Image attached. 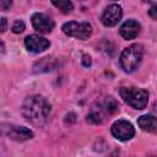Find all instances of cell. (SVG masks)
<instances>
[{
	"label": "cell",
	"instance_id": "cell-14",
	"mask_svg": "<svg viewBox=\"0 0 157 157\" xmlns=\"http://www.w3.org/2000/svg\"><path fill=\"white\" fill-rule=\"evenodd\" d=\"M104 108H105V110H107L108 114H114L118 110V103L112 97H109L105 101V103H104Z\"/></svg>",
	"mask_w": 157,
	"mask_h": 157
},
{
	"label": "cell",
	"instance_id": "cell-5",
	"mask_svg": "<svg viewBox=\"0 0 157 157\" xmlns=\"http://www.w3.org/2000/svg\"><path fill=\"white\" fill-rule=\"evenodd\" d=\"M0 135H6L11 140L15 141H27L33 137L32 130L25 126H17L12 124H1L0 125Z\"/></svg>",
	"mask_w": 157,
	"mask_h": 157
},
{
	"label": "cell",
	"instance_id": "cell-6",
	"mask_svg": "<svg viewBox=\"0 0 157 157\" xmlns=\"http://www.w3.org/2000/svg\"><path fill=\"white\" fill-rule=\"evenodd\" d=\"M110 131H112V135L120 141H128L135 135V129L132 124L124 119H119L115 123H113Z\"/></svg>",
	"mask_w": 157,
	"mask_h": 157
},
{
	"label": "cell",
	"instance_id": "cell-22",
	"mask_svg": "<svg viewBox=\"0 0 157 157\" xmlns=\"http://www.w3.org/2000/svg\"><path fill=\"white\" fill-rule=\"evenodd\" d=\"M0 47H2V43H1V42H0Z\"/></svg>",
	"mask_w": 157,
	"mask_h": 157
},
{
	"label": "cell",
	"instance_id": "cell-15",
	"mask_svg": "<svg viewBox=\"0 0 157 157\" xmlns=\"http://www.w3.org/2000/svg\"><path fill=\"white\" fill-rule=\"evenodd\" d=\"M87 123H90V124H101L102 121H103V118H102V115H101V113H98V112H92V113H90L88 115H87Z\"/></svg>",
	"mask_w": 157,
	"mask_h": 157
},
{
	"label": "cell",
	"instance_id": "cell-9",
	"mask_svg": "<svg viewBox=\"0 0 157 157\" xmlns=\"http://www.w3.org/2000/svg\"><path fill=\"white\" fill-rule=\"evenodd\" d=\"M25 45H26L28 52L42 53V52H44L45 49L49 48L50 43L44 37H40L38 34H31V36H27L25 38Z\"/></svg>",
	"mask_w": 157,
	"mask_h": 157
},
{
	"label": "cell",
	"instance_id": "cell-3",
	"mask_svg": "<svg viewBox=\"0 0 157 157\" xmlns=\"http://www.w3.org/2000/svg\"><path fill=\"white\" fill-rule=\"evenodd\" d=\"M123 101L135 109H145L148 103V91L136 87H123L119 91Z\"/></svg>",
	"mask_w": 157,
	"mask_h": 157
},
{
	"label": "cell",
	"instance_id": "cell-1",
	"mask_svg": "<svg viewBox=\"0 0 157 157\" xmlns=\"http://www.w3.org/2000/svg\"><path fill=\"white\" fill-rule=\"evenodd\" d=\"M52 107L49 102L38 94L27 97L21 107V113L23 118L33 125H43L50 114Z\"/></svg>",
	"mask_w": 157,
	"mask_h": 157
},
{
	"label": "cell",
	"instance_id": "cell-18",
	"mask_svg": "<svg viewBox=\"0 0 157 157\" xmlns=\"http://www.w3.org/2000/svg\"><path fill=\"white\" fill-rule=\"evenodd\" d=\"M7 29V20L5 17L0 18V33H4Z\"/></svg>",
	"mask_w": 157,
	"mask_h": 157
},
{
	"label": "cell",
	"instance_id": "cell-21",
	"mask_svg": "<svg viewBox=\"0 0 157 157\" xmlns=\"http://www.w3.org/2000/svg\"><path fill=\"white\" fill-rule=\"evenodd\" d=\"M108 157H119V151H113Z\"/></svg>",
	"mask_w": 157,
	"mask_h": 157
},
{
	"label": "cell",
	"instance_id": "cell-12",
	"mask_svg": "<svg viewBox=\"0 0 157 157\" xmlns=\"http://www.w3.org/2000/svg\"><path fill=\"white\" fill-rule=\"evenodd\" d=\"M137 124L141 128V130L147 132H155L157 128L156 118L153 115H142L137 119Z\"/></svg>",
	"mask_w": 157,
	"mask_h": 157
},
{
	"label": "cell",
	"instance_id": "cell-19",
	"mask_svg": "<svg viewBox=\"0 0 157 157\" xmlns=\"http://www.w3.org/2000/svg\"><path fill=\"white\" fill-rule=\"evenodd\" d=\"M11 1H0V10H9L11 7Z\"/></svg>",
	"mask_w": 157,
	"mask_h": 157
},
{
	"label": "cell",
	"instance_id": "cell-2",
	"mask_svg": "<svg viewBox=\"0 0 157 157\" xmlns=\"http://www.w3.org/2000/svg\"><path fill=\"white\" fill-rule=\"evenodd\" d=\"M142 56H144V47L141 44H132L125 48L121 52L119 59L121 69L128 74L134 72L141 64Z\"/></svg>",
	"mask_w": 157,
	"mask_h": 157
},
{
	"label": "cell",
	"instance_id": "cell-11",
	"mask_svg": "<svg viewBox=\"0 0 157 157\" xmlns=\"http://www.w3.org/2000/svg\"><path fill=\"white\" fill-rule=\"evenodd\" d=\"M56 66V60L53 56H45L42 58L39 61H37L33 66V71L36 74L38 72H48L50 70H54Z\"/></svg>",
	"mask_w": 157,
	"mask_h": 157
},
{
	"label": "cell",
	"instance_id": "cell-16",
	"mask_svg": "<svg viewBox=\"0 0 157 157\" xmlns=\"http://www.w3.org/2000/svg\"><path fill=\"white\" fill-rule=\"evenodd\" d=\"M23 31H25V23H23V21H20V20L15 21L13 25H12V32L13 33H22Z\"/></svg>",
	"mask_w": 157,
	"mask_h": 157
},
{
	"label": "cell",
	"instance_id": "cell-10",
	"mask_svg": "<svg viewBox=\"0 0 157 157\" xmlns=\"http://www.w3.org/2000/svg\"><path fill=\"white\" fill-rule=\"evenodd\" d=\"M140 31H141V26H140V23L137 21L128 20L120 27V36L124 39L130 40V39H135L139 36Z\"/></svg>",
	"mask_w": 157,
	"mask_h": 157
},
{
	"label": "cell",
	"instance_id": "cell-8",
	"mask_svg": "<svg viewBox=\"0 0 157 157\" xmlns=\"http://www.w3.org/2000/svg\"><path fill=\"white\" fill-rule=\"evenodd\" d=\"M32 26L39 33H49L54 28V21L45 13L36 12L32 15Z\"/></svg>",
	"mask_w": 157,
	"mask_h": 157
},
{
	"label": "cell",
	"instance_id": "cell-17",
	"mask_svg": "<svg viewBox=\"0 0 157 157\" xmlns=\"http://www.w3.org/2000/svg\"><path fill=\"white\" fill-rule=\"evenodd\" d=\"M91 64H92L91 56L87 55V54H83V55H82V65L86 66V67H88V66H91Z\"/></svg>",
	"mask_w": 157,
	"mask_h": 157
},
{
	"label": "cell",
	"instance_id": "cell-7",
	"mask_svg": "<svg viewBox=\"0 0 157 157\" xmlns=\"http://www.w3.org/2000/svg\"><path fill=\"white\" fill-rule=\"evenodd\" d=\"M121 17H123L121 6L118 4H110L104 9L101 20L105 27H113L121 20Z\"/></svg>",
	"mask_w": 157,
	"mask_h": 157
},
{
	"label": "cell",
	"instance_id": "cell-13",
	"mask_svg": "<svg viewBox=\"0 0 157 157\" xmlns=\"http://www.w3.org/2000/svg\"><path fill=\"white\" fill-rule=\"evenodd\" d=\"M52 4L55 7H58L63 13H69L74 9V4L71 1H53Z\"/></svg>",
	"mask_w": 157,
	"mask_h": 157
},
{
	"label": "cell",
	"instance_id": "cell-23",
	"mask_svg": "<svg viewBox=\"0 0 157 157\" xmlns=\"http://www.w3.org/2000/svg\"><path fill=\"white\" fill-rule=\"evenodd\" d=\"M151 157H153V156H151Z\"/></svg>",
	"mask_w": 157,
	"mask_h": 157
},
{
	"label": "cell",
	"instance_id": "cell-20",
	"mask_svg": "<svg viewBox=\"0 0 157 157\" xmlns=\"http://www.w3.org/2000/svg\"><path fill=\"white\" fill-rule=\"evenodd\" d=\"M156 12H157V10H156V6H152L151 9H150V11H148V13H150V16L153 18V20H156V17H157V15H156Z\"/></svg>",
	"mask_w": 157,
	"mask_h": 157
},
{
	"label": "cell",
	"instance_id": "cell-4",
	"mask_svg": "<svg viewBox=\"0 0 157 157\" xmlns=\"http://www.w3.org/2000/svg\"><path fill=\"white\" fill-rule=\"evenodd\" d=\"M63 32L72 38L76 39H87L92 34V26L88 22H77V21H70L63 25Z\"/></svg>",
	"mask_w": 157,
	"mask_h": 157
}]
</instances>
